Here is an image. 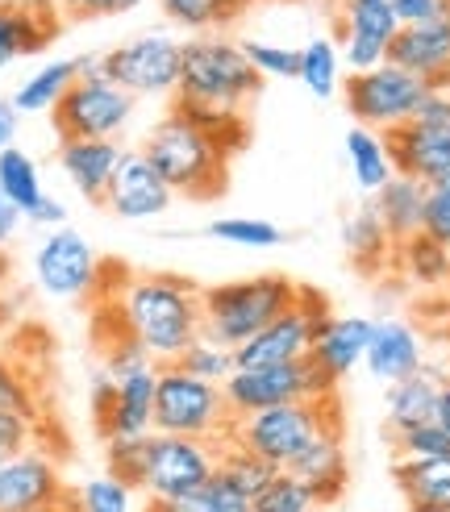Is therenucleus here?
<instances>
[{"instance_id": "1", "label": "nucleus", "mask_w": 450, "mask_h": 512, "mask_svg": "<svg viewBox=\"0 0 450 512\" xmlns=\"http://www.w3.org/2000/svg\"><path fill=\"white\" fill-rule=\"evenodd\" d=\"M113 309L130 334L155 363H175L200 338V288L184 275L150 271L121 279Z\"/></svg>"}, {"instance_id": "2", "label": "nucleus", "mask_w": 450, "mask_h": 512, "mask_svg": "<svg viewBox=\"0 0 450 512\" xmlns=\"http://www.w3.org/2000/svg\"><path fill=\"white\" fill-rule=\"evenodd\" d=\"M263 88V75L250 67L246 50L221 34H200L180 46V84L175 100L205 109L242 113L246 100H255Z\"/></svg>"}, {"instance_id": "3", "label": "nucleus", "mask_w": 450, "mask_h": 512, "mask_svg": "<svg viewBox=\"0 0 450 512\" xmlns=\"http://www.w3.org/2000/svg\"><path fill=\"white\" fill-rule=\"evenodd\" d=\"M292 300H296V279L288 275H255V279H234V284L200 288V334L238 350L280 313H288Z\"/></svg>"}, {"instance_id": "4", "label": "nucleus", "mask_w": 450, "mask_h": 512, "mask_svg": "<svg viewBox=\"0 0 450 512\" xmlns=\"http://www.w3.org/2000/svg\"><path fill=\"white\" fill-rule=\"evenodd\" d=\"M142 155L163 175L171 196L213 200L225 192V163H230V155H221L217 142L209 134H200L180 113H167L155 130H150Z\"/></svg>"}, {"instance_id": "5", "label": "nucleus", "mask_w": 450, "mask_h": 512, "mask_svg": "<svg viewBox=\"0 0 450 512\" xmlns=\"http://www.w3.org/2000/svg\"><path fill=\"white\" fill-rule=\"evenodd\" d=\"M321 429H342V404L334 400H296V404H275L263 413L238 417L230 425V438L250 454H259L275 471H288L292 458L305 450Z\"/></svg>"}, {"instance_id": "6", "label": "nucleus", "mask_w": 450, "mask_h": 512, "mask_svg": "<svg viewBox=\"0 0 450 512\" xmlns=\"http://www.w3.org/2000/svg\"><path fill=\"white\" fill-rule=\"evenodd\" d=\"M230 425H234L230 404H225L217 383L188 375L180 363H159V375H155V433L225 442L230 438Z\"/></svg>"}, {"instance_id": "7", "label": "nucleus", "mask_w": 450, "mask_h": 512, "mask_svg": "<svg viewBox=\"0 0 450 512\" xmlns=\"http://www.w3.org/2000/svg\"><path fill=\"white\" fill-rule=\"evenodd\" d=\"M221 396L230 404V417H250L275 404H296V400H334L338 379L317 367L313 358L300 363H280V367H238L230 379L221 383Z\"/></svg>"}, {"instance_id": "8", "label": "nucleus", "mask_w": 450, "mask_h": 512, "mask_svg": "<svg viewBox=\"0 0 450 512\" xmlns=\"http://www.w3.org/2000/svg\"><path fill=\"white\" fill-rule=\"evenodd\" d=\"M330 300H325L317 288H305L296 284V300L292 309L280 313L267 329H259L250 342H242L234 350V363L238 367H280V363H300L309 358L313 350V338L321 334V325L330 321Z\"/></svg>"}, {"instance_id": "9", "label": "nucleus", "mask_w": 450, "mask_h": 512, "mask_svg": "<svg viewBox=\"0 0 450 512\" xmlns=\"http://www.w3.org/2000/svg\"><path fill=\"white\" fill-rule=\"evenodd\" d=\"M425 92L430 88L396 63L371 67V71H359V75H350V80H342V100H346L350 117H355V125H367L375 134H388L396 125L413 121Z\"/></svg>"}, {"instance_id": "10", "label": "nucleus", "mask_w": 450, "mask_h": 512, "mask_svg": "<svg viewBox=\"0 0 450 512\" xmlns=\"http://www.w3.org/2000/svg\"><path fill=\"white\" fill-rule=\"evenodd\" d=\"M221 442L200 438H171V433H146V463H142V492L150 500H180L217 475Z\"/></svg>"}, {"instance_id": "11", "label": "nucleus", "mask_w": 450, "mask_h": 512, "mask_svg": "<svg viewBox=\"0 0 450 512\" xmlns=\"http://www.w3.org/2000/svg\"><path fill=\"white\" fill-rule=\"evenodd\" d=\"M180 46L167 34H142L100 55V75L121 92L138 96H175L180 84Z\"/></svg>"}, {"instance_id": "12", "label": "nucleus", "mask_w": 450, "mask_h": 512, "mask_svg": "<svg viewBox=\"0 0 450 512\" xmlns=\"http://www.w3.org/2000/svg\"><path fill=\"white\" fill-rule=\"evenodd\" d=\"M55 130L59 142L67 138H117L134 117V96L121 92L117 84H109L105 75H80L63 100L55 105Z\"/></svg>"}, {"instance_id": "13", "label": "nucleus", "mask_w": 450, "mask_h": 512, "mask_svg": "<svg viewBox=\"0 0 450 512\" xmlns=\"http://www.w3.org/2000/svg\"><path fill=\"white\" fill-rule=\"evenodd\" d=\"M34 275L46 296L84 300V296H96L100 259L84 234H75V229L63 225V229H50L42 246L34 250Z\"/></svg>"}, {"instance_id": "14", "label": "nucleus", "mask_w": 450, "mask_h": 512, "mask_svg": "<svg viewBox=\"0 0 450 512\" xmlns=\"http://www.w3.org/2000/svg\"><path fill=\"white\" fill-rule=\"evenodd\" d=\"M334 25H338L342 67H350V75L384 67L388 63V46L400 34L388 0H338Z\"/></svg>"}, {"instance_id": "15", "label": "nucleus", "mask_w": 450, "mask_h": 512, "mask_svg": "<svg viewBox=\"0 0 450 512\" xmlns=\"http://www.w3.org/2000/svg\"><path fill=\"white\" fill-rule=\"evenodd\" d=\"M71 492L59 475V463L46 450L30 446L0 463V512H38L55 508Z\"/></svg>"}, {"instance_id": "16", "label": "nucleus", "mask_w": 450, "mask_h": 512, "mask_svg": "<svg viewBox=\"0 0 450 512\" xmlns=\"http://www.w3.org/2000/svg\"><path fill=\"white\" fill-rule=\"evenodd\" d=\"M100 204L121 221H150V217L167 213L171 188L163 184V175L146 163L142 150H125L117 171H113V184Z\"/></svg>"}, {"instance_id": "17", "label": "nucleus", "mask_w": 450, "mask_h": 512, "mask_svg": "<svg viewBox=\"0 0 450 512\" xmlns=\"http://www.w3.org/2000/svg\"><path fill=\"white\" fill-rule=\"evenodd\" d=\"M59 34L55 0H0V67L38 55Z\"/></svg>"}, {"instance_id": "18", "label": "nucleus", "mask_w": 450, "mask_h": 512, "mask_svg": "<svg viewBox=\"0 0 450 512\" xmlns=\"http://www.w3.org/2000/svg\"><path fill=\"white\" fill-rule=\"evenodd\" d=\"M388 159L396 175L421 179V184H434V179L450 175V130H434V125H417L405 121L396 130L384 134Z\"/></svg>"}, {"instance_id": "19", "label": "nucleus", "mask_w": 450, "mask_h": 512, "mask_svg": "<svg viewBox=\"0 0 450 512\" xmlns=\"http://www.w3.org/2000/svg\"><path fill=\"white\" fill-rule=\"evenodd\" d=\"M288 475H296L313 492L317 508H334L350 488V463H346L342 429H321L317 438L292 458Z\"/></svg>"}, {"instance_id": "20", "label": "nucleus", "mask_w": 450, "mask_h": 512, "mask_svg": "<svg viewBox=\"0 0 450 512\" xmlns=\"http://www.w3.org/2000/svg\"><path fill=\"white\" fill-rule=\"evenodd\" d=\"M388 63L417 75L430 92L450 88V21H430V25L400 30L388 46Z\"/></svg>"}, {"instance_id": "21", "label": "nucleus", "mask_w": 450, "mask_h": 512, "mask_svg": "<svg viewBox=\"0 0 450 512\" xmlns=\"http://www.w3.org/2000/svg\"><path fill=\"white\" fill-rule=\"evenodd\" d=\"M155 375L159 363L138 367L130 375H117L113 379V404L105 421H100V438H142V433L155 429Z\"/></svg>"}, {"instance_id": "22", "label": "nucleus", "mask_w": 450, "mask_h": 512, "mask_svg": "<svg viewBox=\"0 0 450 512\" xmlns=\"http://www.w3.org/2000/svg\"><path fill=\"white\" fill-rule=\"evenodd\" d=\"M125 150L117 146V138H67L59 142V167L71 179V188L84 200L100 204L113 184V171L121 163Z\"/></svg>"}, {"instance_id": "23", "label": "nucleus", "mask_w": 450, "mask_h": 512, "mask_svg": "<svg viewBox=\"0 0 450 512\" xmlns=\"http://www.w3.org/2000/svg\"><path fill=\"white\" fill-rule=\"evenodd\" d=\"M367 371L375 379H384V383H400V379H409L425 367V342L421 334L409 325V321H400V317H384V321H375L371 329V346H367Z\"/></svg>"}, {"instance_id": "24", "label": "nucleus", "mask_w": 450, "mask_h": 512, "mask_svg": "<svg viewBox=\"0 0 450 512\" xmlns=\"http://www.w3.org/2000/svg\"><path fill=\"white\" fill-rule=\"evenodd\" d=\"M371 329H375V321H371V317H330V321L321 325V334L313 338L309 358L342 383V379H346V375L355 371V367L363 363V358H367Z\"/></svg>"}, {"instance_id": "25", "label": "nucleus", "mask_w": 450, "mask_h": 512, "mask_svg": "<svg viewBox=\"0 0 450 512\" xmlns=\"http://www.w3.org/2000/svg\"><path fill=\"white\" fill-rule=\"evenodd\" d=\"M446 388V371L438 367H421L417 375L388 383V429L392 433H405L417 425H430L438 417V396Z\"/></svg>"}, {"instance_id": "26", "label": "nucleus", "mask_w": 450, "mask_h": 512, "mask_svg": "<svg viewBox=\"0 0 450 512\" xmlns=\"http://www.w3.org/2000/svg\"><path fill=\"white\" fill-rule=\"evenodd\" d=\"M371 209L380 217V225L388 229L392 242H405L413 234H421V217H425V184L409 175H392L388 184L371 196Z\"/></svg>"}, {"instance_id": "27", "label": "nucleus", "mask_w": 450, "mask_h": 512, "mask_svg": "<svg viewBox=\"0 0 450 512\" xmlns=\"http://www.w3.org/2000/svg\"><path fill=\"white\" fill-rule=\"evenodd\" d=\"M392 479L409 508L450 512V454L446 458H396Z\"/></svg>"}, {"instance_id": "28", "label": "nucleus", "mask_w": 450, "mask_h": 512, "mask_svg": "<svg viewBox=\"0 0 450 512\" xmlns=\"http://www.w3.org/2000/svg\"><path fill=\"white\" fill-rule=\"evenodd\" d=\"M392 267L409 279L413 288L425 292H442L450 279V254L442 242H434L430 234H413L405 242L392 246Z\"/></svg>"}, {"instance_id": "29", "label": "nucleus", "mask_w": 450, "mask_h": 512, "mask_svg": "<svg viewBox=\"0 0 450 512\" xmlns=\"http://www.w3.org/2000/svg\"><path fill=\"white\" fill-rule=\"evenodd\" d=\"M342 246L350 254V263H355L363 275H380L392 263V246L396 242L388 238V229L380 225L375 209H363V213H355L342 225Z\"/></svg>"}, {"instance_id": "30", "label": "nucleus", "mask_w": 450, "mask_h": 512, "mask_svg": "<svg viewBox=\"0 0 450 512\" xmlns=\"http://www.w3.org/2000/svg\"><path fill=\"white\" fill-rule=\"evenodd\" d=\"M346 163H350L355 184L367 196H375L396 175L392 159H388V146H384V134L367 130V125H350V134H346Z\"/></svg>"}, {"instance_id": "31", "label": "nucleus", "mask_w": 450, "mask_h": 512, "mask_svg": "<svg viewBox=\"0 0 450 512\" xmlns=\"http://www.w3.org/2000/svg\"><path fill=\"white\" fill-rule=\"evenodd\" d=\"M159 9L171 25L188 34H221L250 9V0H159Z\"/></svg>"}, {"instance_id": "32", "label": "nucleus", "mask_w": 450, "mask_h": 512, "mask_svg": "<svg viewBox=\"0 0 450 512\" xmlns=\"http://www.w3.org/2000/svg\"><path fill=\"white\" fill-rule=\"evenodd\" d=\"M80 80V67L75 59H55L42 71H34L17 92H13V109L17 113H55V105L63 100V92Z\"/></svg>"}, {"instance_id": "33", "label": "nucleus", "mask_w": 450, "mask_h": 512, "mask_svg": "<svg viewBox=\"0 0 450 512\" xmlns=\"http://www.w3.org/2000/svg\"><path fill=\"white\" fill-rule=\"evenodd\" d=\"M300 67H296V80L305 84L317 100H330L342 88V50L334 38H313L296 50Z\"/></svg>"}, {"instance_id": "34", "label": "nucleus", "mask_w": 450, "mask_h": 512, "mask_svg": "<svg viewBox=\"0 0 450 512\" xmlns=\"http://www.w3.org/2000/svg\"><path fill=\"white\" fill-rule=\"evenodd\" d=\"M0 192H5V200L13 204L21 217H30V213L38 209V200L46 196V192H42L38 163L25 155V150H17V146L0 150Z\"/></svg>"}, {"instance_id": "35", "label": "nucleus", "mask_w": 450, "mask_h": 512, "mask_svg": "<svg viewBox=\"0 0 450 512\" xmlns=\"http://www.w3.org/2000/svg\"><path fill=\"white\" fill-rule=\"evenodd\" d=\"M171 113H180L184 121H192L200 134H209L217 142L221 155H238L250 142V125L242 113H225V109H205V105H188V100H175Z\"/></svg>"}, {"instance_id": "36", "label": "nucleus", "mask_w": 450, "mask_h": 512, "mask_svg": "<svg viewBox=\"0 0 450 512\" xmlns=\"http://www.w3.org/2000/svg\"><path fill=\"white\" fill-rule=\"evenodd\" d=\"M217 475L230 483L234 492H242L246 500H255L267 483L275 479V467L271 463H263L259 454H250V450H242V446H234V442H221V458H217Z\"/></svg>"}, {"instance_id": "37", "label": "nucleus", "mask_w": 450, "mask_h": 512, "mask_svg": "<svg viewBox=\"0 0 450 512\" xmlns=\"http://www.w3.org/2000/svg\"><path fill=\"white\" fill-rule=\"evenodd\" d=\"M146 512H250V500L234 492L221 475H213L205 488H196L180 500H150Z\"/></svg>"}, {"instance_id": "38", "label": "nucleus", "mask_w": 450, "mask_h": 512, "mask_svg": "<svg viewBox=\"0 0 450 512\" xmlns=\"http://www.w3.org/2000/svg\"><path fill=\"white\" fill-rule=\"evenodd\" d=\"M175 363H180L188 375H196V379L217 383V388H221V383L238 371L234 350H230V346H221V342H213V338H205V334H200V338H196L180 358H175Z\"/></svg>"}, {"instance_id": "39", "label": "nucleus", "mask_w": 450, "mask_h": 512, "mask_svg": "<svg viewBox=\"0 0 450 512\" xmlns=\"http://www.w3.org/2000/svg\"><path fill=\"white\" fill-rule=\"evenodd\" d=\"M209 238L225 246H242V250H271L280 246V225H271L263 217H221L209 225Z\"/></svg>"}, {"instance_id": "40", "label": "nucleus", "mask_w": 450, "mask_h": 512, "mask_svg": "<svg viewBox=\"0 0 450 512\" xmlns=\"http://www.w3.org/2000/svg\"><path fill=\"white\" fill-rule=\"evenodd\" d=\"M250 512H317V500L296 475L275 471V479L250 500Z\"/></svg>"}, {"instance_id": "41", "label": "nucleus", "mask_w": 450, "mask_h": 512, "mask_svg": "<svg viewBox=\"0 0 450 512\" xmlns=\"http://www.w3.org/2000/svg\"><path fill=\"white\" fill-rule=\"evenodd\" d=\"M75 508L80 512H134V488H125L113 475H96L75 492Z\"/></svg>"}, {"instance_id": "42", "label": "nucleus", "mask_w": 450, "mask_h": 512, "mask_svg": "<svg viewBox=\"0 0 450 512\" xmlns=\"http://www.w3.org/2000/svg\"><path fill=\"white\" fill-rule=\"evenodd\" d=\"M0 413H17L30 425L38 421V396L30 388V379H25V371L5 354H0Z\"/></svg>"}, {"instance_id": "43", "label": "nucleus", "mask_w": 450, "mask_h": 512, "mask_svg": "<svg viewBox=\"0 0 450 512\" xmlns=\"http://www.w3.org/2000/svg\"><path fill=\"white\" fill-rule=\"evenodd\" d=\"M105 463L109 475L121 479L125 488H142V463H146V433L142 438H109L105 442Z\"/></svg>"}, {"instance_id": "44", "label": "nucleus", "mask_w": 450, "mask_h": 512, "mask_svg": "<svg viewBox=\"0 0 450 512\" xmlns=\"http://www.w3.org/2000/svg\"><path fill=\"white\" fill-rule=\"evenodd\" d=\"M250 67H255L263 80H296L300 55L292 46H275V42H242Z\"/></svg>"}, {"instance_id": "45", "label": "nucleus", "mask_w": 450, "mask_h": 512, "mask_svg": "<svg viewBox=\"0 0 450 512\" xmlns=\"http://www.w3.org/2000/svg\"><path fill=\"white\" fill-rule=\"evenodd\" d=\"M392 438H396V458H446L450 454V433L438 421L392 433Z\"/></svg>"}, {"instance_id": "46", "label": "nucleus", "mask_w": 450, "mask_h": 512, "mask_svg": "<svg viewBox=\"0 0 450 512\" xmlns=\"http://www.w3.org/2000/svg\"><path fill=\"white\" fill-rule=\"evenodd\" d=\"M421 234H430L434 242L450 246V175L425 184V217H421Z\"/></svg>"}, {"instance_id": "47", "label": "nucleus", "mask_w": 450, "mask_h": 512, "mask_svg": "<svg viewBox=\"0 0 450 512\" xmlns=\"http://www.w3.org/2000/svg\"><path fill=\"white\" fill-rule=\"evenodd\" d=\"M59 13L75 17V21H92V17H121V13H134L146 0H55Z\"/></svg>"}, {"instance_id": "48", "label": "nucleus", "mask_w": 450, "mask_h": 512, "mask_svg": "<svg viewBox=\"0 0 450 512\" xmlns=\"http://www.w3.org/2000/svg\"><path fill=\"white\" fill-rule=\"evenodd\" d=\"M34 446V425L17 413H0V463Z\"/></svg>"}, {"instance_id": "49", "label": "nucleus", "mask_w": 450, "mask_h": 512, "mask_svg": "<svg viewBox=\"0 0 450 512\" xmlns=\"http://www.w3.org/2000/svg\"><path fill=\"white\" fill-rule=\"evenodd\" d=\"M17 125H21V113L13 109V100H0V150H9L17 142Z\"/></svg>"}, {"instance_id": "50", "label": "nucleus", "mask_w": 450, "mask_h": 512, "mask_svg": "<svg viewBox=\"0 0 450 512\" xmlns=\"http://www.w3.org/2000/svg\"><path fill=\"white\" fill-rule=\"evenodd\" d=\"M30 221H38V225H55V229H63V221H67V209L59 200H50V196H42L38 200V209L30 213Z\"/></svg>"}, {"instance_id": "51", "label": "nucleus", "mask_w": 450, "mask_h": 512, "mask_svg": "<svg viewBox=\"0 0 450 512\" xmlns=\"http://www.w3.org/2000/svg\"><path fill=\"white\" fill-rule=\"evenodd\" d=\"M17 221H21V213L5 200V192H0V246H5L17 234Z\"/></svg>"}, {"instance_id": "52", "label": "nucleus", "mask_w": 450, "mask_h": 512, "mask_svg": "<svg viewBox=\"0 0 450 512\" xmlns=\"http://www.w3.org/2000/svg\"><path fill=\"white\" fill-rule=\"evenodd\" d=\"M446 433H450V379H446V388H442V396H438V417H434Z\"/></svg>"}, {"instance_id": "53", "label": "nucleus", "mask_w": 450, "mask_h": 512, "mask_svg": "<svg viewBox=\"0 0 450 512\" xmlns=\"http://www.w3.org/2000/svg\"><path fill=\"white\" fill-rule=\"evenodd\" d=\"M38 512H80V508H75V492H71L63 504H55V508H38Z\"/></svg>"}, {"instance_id": "54", "label": "nucleus", "mask_w": 450, "mask_h": 512, "mask_svg": "<svg viewBox=\"0 0 450 512\" xmlns=\"http://www.w3.org/2000/svg\"><path fill=\"white\" fill-rule=\"evenodd\" d=\"M409 512H446V508H409Z\"/></svg>"}, {"instance_id": "55", "label": "nucleus", "mask_w": 450, "mask_h": 512, "mask_svg": "<svg viewBox=\"0 0 450 512\" xmlns=\"http://www.w3.org/2000/svg\"><path fill=\"white\" fill-rule=\"evenodd\" d=\"M442 292H446V300H450V279H446V288H442Z\"/></svg>"}, {"instance_id": "56", "label": "nucleus", "mask_w": 450, "mask_h": 512, "mask_svg": "<svg viewBox=\"0 0 450 512\" xmlns=\"http://www.w3.org/2000/svg\"><path fill=\"white\" fill-rule=\"evenodd\" d=\"M446 334H450V325H446Z\"/></svg>"}, {"instance_id": "57", "label": "nucleus", "mask_w": 450, "mask_h": 512, "mask_svg": "<svg viewBox=\"0 0 450 512\" xmlns=\"http://www.w3.org/2000/svg\"><path fill=\"white\" fill-rule=\"evenodd\" d=\"M446 254H450V246H446Z\"/></svg>"}, {"instance_id": "58", "label": "nucleus", "mask_w": 450, "mask_h": 512, "mask_svg": "<svg viewBox=\"0 0 450 512\" xmlns=\"http://www.w3.org/2000/svg\"><path fill=\"white\" fill-rule=\"evenodd\" d=\"M250 5H255V0H250Z\"/></svg>"}]
</instances>
